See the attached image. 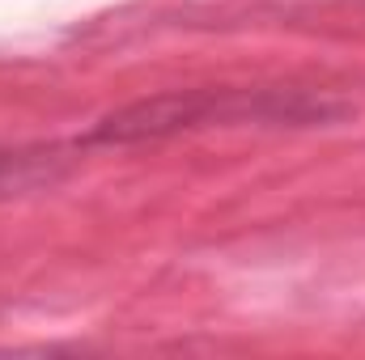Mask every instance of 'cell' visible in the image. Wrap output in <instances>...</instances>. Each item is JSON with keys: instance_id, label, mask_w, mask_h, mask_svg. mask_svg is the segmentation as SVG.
Segmentation results:
<instances>
[{"instance_id": "obj_1", "label": "cell", "mask_w": 365, "mask_h": 360, "mask_svg": "<svg viewBox=\"0 0 365 360\" xmlns=\"http://www.w3.org/2000/svg\"><path fill=\"white\" fill-rule=\"evenodd\" d=\"M323 106L302 97H268V93H230V90H187L162 93L153 102H136L110 119H102L90 132L93 144H132V140H158L170 132L221 123V119H314Z\"/></svg>"}, {"instance_id": "obj_2", "label": "cell", "mask_w": 365, "mask_h": 360, "mask_svg": "<svg viewBox=\"0 0 365 360\" xmlns=\"http://www.w3.org/2000/svg\"><path fill=\"white\" fill-rule=\"evenodd\" d=\"M60 153H51L47 162L43 157H30V153H17V157H0V195H9V191H26V186H34V182L51 179V162H56Z\"/></svg>"}]
</instances>
